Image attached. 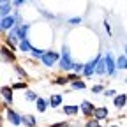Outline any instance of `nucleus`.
Instances as JSON below:
<instances>
[{
	"label": "nucleus",
	"mask_w": 127,
	"mask_h": 127,
	"mask_svg": "<svg viewBox=\"0 0 127 127\" xmlns=\"http://www.w3.org/2000/svg\"><path fill=\"white\" fill-rule=\"evenodd\" d=\"M106 88H104V85H101V83H97V85H92V88H90V92L92 94H102Z\"/></svg>",
	"instance_id": "c85d7f7f"
},
{
	"label": "nucleus",
	"mask_w": 127,
	"mask_h": 127,
	"mask_svg": "<svg viewBox=\"0 0 127 127\" xmlns=\"http://www.w3.org/2000/svg\"><path fill=\"white\" fill-rule=\"evenodd\" d=\"M62 113L67 117H76L78 113H81V106L79 104H64L62 106Z\"/></svg>",
	"instance_id": "9d476101"
},
{
	"label": "nucleus",
	"mask_w": 127,
	"mask_h": 127,
	"mask_svg": "<svg viewBox=\"0 0 127 127\" xmlns=\"http://www.w3.org/2000/svg\"><path fill=\"white\" fill-rule=\"evenodd\" d=\"M39 60H41V64H42L44 67L51 69V67L58 65V60H60V53H58V51H55V50H46V51L42 53V57H41Z\"/></svg>",
	"instance_id": "7ed1b4c3"
},
{
	"label": "nucleus",
	"mask_w": 127,
	"mask_h": 127,
	"mask_svg": "<svg viewBox=\"0 0 127 127\" xmlns=\"http://www.w3.org/2000/svg\"><path fill=\"white\" fill-rule=\"evenodd\" d=\"M124 53H125V55H127V44H125V46H124Z\"/></svg>",
	"instance_id": "e433bc0d"
},
{
	"label": "nucleus",
	"mask_w": 127,
	"mask_h": 127,
	"mask_svg": "<svg viewBox=\"0 0 127 127\" xmlns=\"http://www.w3.org/2000/svg\"><path fill=\"white\" fill-rule=\"evenodd\" d=\"M109 117V109L106 106H97L95 108V113H94V118H97V120H106Z\"/></svg>",
	"instance_id": "ddd939ff"
},
{
	"label": "nucleus",
	"mask_w": 127,
	"mask_h": 127,
	"mask_svg": "<svg viewBox=\"0 0 127 127\" xmlns=\"http://www.w3.org/2000/svg\"><path fill=\"white\" fill-rule=\"evenodd\" d=\"M4 118L11 124V125H14V127H21L23 125V115L21 113H18L14 108H4Z\"/></svg>",
	"instance_id": "20e7f679"
},
{
	"label": "nucleus",
	"mask_w": 127,
	"mask_h": 127,
	"mask_svg": "<svg viewBox=\"0 0 127 127\" xmlns=\"http://www.w3.org/2000/svg\"><path fill=\"white\" fill-rule=\"evenodd\" d=\"M101 57H102V53H97L94 58H90L88 62H85V69H83V76L85 78H92L95 74V69H97V64H99Z\"/></svg>",
	"instance_id": "0eeeda50"
},
{
	"label": "nucleus",
	"mask_w": 127,
	"mask_h": 127,
	"mask_svg": "<svg viewBox=\"0 0 127 127\" xmlns=\"http://www.w3.org/2000/svg\"><path fill=\"white\" fill-rule=\"evenodd\" d=\"M69 85H71V90H74V92H76V90H85V88H87V83L83 81L81 78L76 79V81H71Z\"/></svg>",
	"instance_id": "aec40b11"
},
{
	"label": "nucleus",
	"mask_w": 127,
	"mask_h": 127,
	"mask_svg": "<svg viewBox=\"0 0 127 127\" xmlns=\"http://www.w3.org/2000/svg\"><path fill=\"white\" fill-rule=\"evenodd\" d=\"M32 42H30V39H23V41H20V44H18V51H21V53H30L32 51Z\"/></svg>",
	"instance_id": "dca6fc26"
},
{
	"label": "nucleus",
	"mask_w": 127,
	"mask_h": 127,
	"mask_svg": "<svg viewBox=\"0 0 127 127\" xmlns=\"http://www.w3.org/2000/svg\"><path fill=\"white\" fill-rule=\"evenodd\" d=\"M71 81H69V78L67 76H57L55 79H53V85H60V87H65V85H69Z\"/></svg>",
	"instance_id": "5701e85b"
},
{
	"label": "nucleus",
	"mask_w": 127,
	"mask_h": 127,
	"mask_svg": "<svg viewBox=\"0 0 127 127\" xmlns=\"http://www.w3.org/2000/svg\"><path fill=\"white\" fill-rule=\"evenodd\" d=\"M67 78H69V81H76V79H79V74L74 72V71H71V72L67 74Z\"/></svg>",
	"instance_id": "72a5a7b5"
},
{
	"label": "nucleus",
	"mask_w": 127,
	"mask_h": 127,
	"mask_svg": "<svg viewBox=\"0 0 127 127\" xmlns=\"http://www.w3.org/2000/svg\"><path fill=\"white\" fill-rule=\"evenodd\" d=\"M48 108H50V99L41 97V95H39V99L35 101V109L39 111V113H46Z\"/></svg>",
	"instance_id": "f8f14e48"
},
{
	"label": "nucleus",
	"mask_w": 127,
	"mask_h": 127,
	"mask_svg": "<svg viewBox=\"0 0 127 127\" xmlns=\"http://www.w3.org/2000/svg\"><path fill=\"white\" fill-rule=\"evenodd\" d=\"M83 127H104V125H101V120H97V118L92 117V120H87Z\"/></svg>",
	"instance_id": "a878e982"
},
{
	"label": "nucleus",
	"mask_w": 127,
	"mask_h": 127,
	"mask_svg": "<svg viewBox=\"0 0 127 127\" xmlns=\"http://www.w3.org/2000/svg\"><path fill=\"white\" fill-rule=\"evenodd\" d=\"M109 127H118V125H109Z\"/></svg>",
	"instance_id": "4c0bfd02"
},
{
	"label": "nucleus",
	"mask_w": 127,
	"mask_h": 127,
	"mask_svg": "<svg viewBox=\"0 0 127 127\" xmlns=\"http://www.w3.org/2000/svg\"><path fill=\"white\" fill-rule=\"evenodd\" d=\"M0 95H2V99H4V102L5 104H12V101H14V88L12 87H7V85H2V88H0Z\"/></svg>",
	"instance_id": "1a4fd4ad"
},
{
	"label": "nucleus",
	"mask_w": 127,
	"mask_h": 127,
	"mask_svg": "<svg viewBox=\"0 0 127 127\" xmlns=\"http://www.w3.org/2000/svg\"><path fill=\"white\" fill-rule=\"evenodd\" d=\"M74 64H76V60H74V57H72V53L69 50V46H62L60 60H58V69L62 72H71L72 67H74Z\"/></svg>",
	"instance_id": "f257e3e1"
},
{
	"label": "nucleus",
	"mask_w": 127,
	"mask_h": 127,
	"mask_svg": "<svg viewBox=\"0 0 127 127\" xmlns=\"http://www.w3.org/2000/svg\"><path fill=\"white\" fill-rule=\"evenodd\" d=\"M44 51H46V50H41V48H35V46H34V48H32V51H30L28 55H30L32 58H41Z\"/></svg>",
	"instance_id": "393cba45"
},
{
	"label": "nucleus",
	"mask_w": 127,
	"mask_h": 127,
	"mask_svg": "<svg viewBox=\"0 0 127 127\" xmlns=\"http://www.w3.org/2000/svg\"><path fill=\"white\" fill-rule=\"evenodd\" d=\"M27 2L28 0H12V5H14V9H21Z\"/></svg>",
	"instance_id": "473e14b6"
},
{
	"label": "nucleus",
	"mask_w": 127,
	"mask_h": 127,
	"mask_svg": "<svg viewBox=\"0 0 127 127\" xmlns=\"http://www.w3.org/2000/svg\"><path fill=\"white\" fill-rule=\"evenodd\" d=\"M0 55H2V64H11V65H14V64L18 62V57H16L14 50L9 48L5 42L2 44V48H0Z\"/></svg>",
	"instance_id": "39448f33"
},
{
	"label": "nucleus",
	"mask_w": 127,
	"mask_h": 127,
	"mask_svg": "<svg viewBox=\"0 0 127 127\" xmlns=\"http://www.w3.org/2000/svg\"><path fill=\"white\" fill-rule=\"evenodd\" d=\"M102 94H104V97H115V95H117L118 92H117L115 88H106Z\"/></svg>",
	"instance_id": "2f4dec72"
},
{
	"label": "nucleus",
	"mask_w": 127,
	"mask_h": 127,
	"mask_svg": "<svg viewBox=\"0 0 127 127\" xmlns=\"http://www.w3.org/2000/svg\"><path fill=\"white\" fill-rule=\"evenodd\" d=\"M79 106H81V115H83L85 118H92L94 113H95V108H97L94 102H90L88 99L81 101V102H79Z\"/></svg>",
	"instance_id": "6e6552de"
},
{
	"label": "nucleus",
	"mask_w": 127,
	"mask_h": 127,
	"mask_svg": "<svg viewBox=\"0 0 127 127\" xmlns=\"http://www.w3.org/2000/svg\"><path fill=\"white\" fill-rule=\"evenodd\" d=\"M102 25H104V28H106V32H108V35L111 37V28H109V23H108V21H104Z\"/></svg>",
	"instance_id": "f704fd0d"
},
{
	"label": "nucleus",
	"mask_w": 127,
	"mask_h": 127,
	"mask_svg": "<svg viewBox=\"0 0 127 127\" xmlns=\"http://www.w3.org/2000/svg\"><path fill=\"white\" fill-rule=\"evenodd\" d=\"M14 71H16V74H18V78H20V79H28V74H27V71H25L21 65L14 64Z\"/></svg>",
	"instance_id": "b1692460"
},
{
	"label": "nucleus",
	"mask_w": 127,
	"mask_h": 127,
	"mask_svg": "<svg viewBox=\"0 0 127 127\" xmlns=\"http://www.w3.org/2000/svg\"><path fill=\"white\" fill-rule=\"evenodd\" d=\"M48 127H72L69 122H65V120H62V122H55V124H50Z\"/></svg>",
	"instance_id": "7c9ffc66"
},
{
	"label": "nucleus",
	"mask_w": 127,
	"mask_h": 127,
	"mask_svg": "<svg viewBox=\"0 0 127 127\" xmlns=\"http://www.w3.org/2000/svg\"><path fill=\"white\" fill-rule=\"evenodd\" d=\"M95 74L97 76H108V71H106V60H104V55L101 57L99 64H97V69H95Z\"/></svg>",
	"instance_id": "f3484780"
},
{
	"label": "nucleus",
	"mask_w": 127,
	"mask_h": 127,
	"mask_svg": "<svg viewBox=\"0 0 127 127\" xmlns=\"http://www.w3.org/2000/svg\"><path fill=\"white\" fill-rule=\"evenodd\" d=\"M12 9H14L12 2H4V4H0V18H2V16L12 14Z\"/></svg>",
	"instance_id": "2eb2a0df"
},
{
	"label": "nucleus",
	"mask_w": 127,
	"mask_h": 127,
	"mask_svg": "<svg viewBox=\"0 0 127 127\" xmlns=\"http://www.w3.org/2000/svg\"><path fill=\"white\" fill-rule=\"evenodd\" d=\"M18 23H23V21H21L20 12H18V11H14L12 14H9V16H2V18H0V30H2V34H7V32H9L11 28H14Z\"/></svg>",
	"instance_id": "f03ea898"
},
{
	"label": "nucleus",
	"mask_w": 127,
	"mask_h": 127,
	"mask_svg": "<svg viewBox=\"0 0 127 127\" xmlns=\"http://www.w3.org/2000/svg\"><path fill=\"white\" fill-rule=\"evenodd\" d=\"M37 99H39V95H37L34 90H30V88L25 90V101H27V102H35Z\"/></svg>",
	"instance_id": "412c9836"
},
{
	"label": "nucleus",
	"mask_w": 127,
	"mask_h": 127,
	"mask_svg": "<svg viewBox=\"0 0 127 127\" xmlns=\"http://www.w3.org/2000/svg\"><path fill=\"white\" fill-rule=\"evenodd\" d=\"M83 69H85V64H81V62H76L74 67H72V71L78 72V74H83Z\"/></svg>",
	"instance_id": "c756f323"
},
{
	"label": "nucleus",
	"mask_w": 127,
	"mask_h": 127,
	"mask_svg": "<svg viewBox=\"0 0 127 127\" xmlns=\"http://www.w3.org/2000/svg\"><path fill=\"white\" fill-rule=\"evenodd\" d=\"M11 87L14 90H27L28 88V83H27V79H18V81H14Z\"/></svg>",
	"instance_id": "4be33fe9"
},
{
	"label": "nucleus",
	"mask_w": 127,
	"mask_h": 127,
	"mask_svg": "<svg viewBox=\"0 0 127 127\" xmlns=\"http://www.w3.org/2000/svg\"><path fill=\"white\" fill-rule=\"evenodd\" d=\"M39 12L44 16L46 20H57V16L53 14V12H50V11H46V9H42V7H39Z\"/></svg>",
	"instance_id": "cd10ccee"
},
{
	"label": "nucleus",
	"mask_w": 127,
	"mask_h": 127,
	"mask_svg": "<svg viewBox=\"0 0 127 127\" xmlns=\"http://www.w3.org/2000/svg\"><path fill=\"white\" fill-rule=\"evenodd\" d=\"M23 127H37V118L34 115H23Z\"/></svg>",
	"instance_id": "a211bd4d"
},
{
	"label": "nucleus",
	"mask_w": 127,
	"mask_h": 127,
	"mask_svg": "<svg viewBox=\"0 0 127 127\" xmlns=\"http://www.w3.org/2000/svg\"><path fill=\"white\" fill-rule=\"evenodd\" d=\"M104 60H106V71H108V76H117V57L113 55V51H106L104 53Z\"/></svg>",
	"instance_id": "423d86ee"
},
{
	"label": "nucleus",
	"mask_w": 127,
	"mask_h": 127,
	"mask_svg": "<svg viewBox=\"0 0 127 127\" xmlns=\"http://www.w3.org/2000/svg\"><path fill=\"white\" fill-rule=\"evenodd\" d=\"M28 2H32V0H28Z\"/></svg>",
	"instance_id": "ea45409f"
},
{
	"label": "nucleus",
	"mask_w": 127,
	"mask_h": 127,
	"mask_svg": "<svg viewBox=\"0 0 127 127\" xmlns=\"http://www.w3.org/2000/svg\"><path fill=\"white\" fill-rule=\"evenodd\" d=\"M81 21H83L81 16H72V18H69V20H67V25L76 27V25H81Z\"/></svg>",
	"instance_id": "bb28decb"
},
{
	"label": "nucleus",
	"mask_w": 127,
	"mask_h": 127,
	"mask_svg": "<svg viewBox=\"0 0 127 127\" xmlns=\"http://www.w3.org/2000/svg\"><path fill=\"white\" fill-rule=\"evenodd\" d=\"M113 106L117 109H122L127 106V94H117L113 97Z\"/></svg>",
	"instance_id": "9b49d317"
},
{
	"label": "nucleus",
	"mask_w": 127,
	"mask_h": 127,
	"mask_svg": "<svg viewBox=\"0 0 127 127\" xmlns=\"http://www.w3.org/2000/svg\"><path fill=\"white\" fill-rule=\"evenodd\" d=\"M117 67H118V71H127V55L125 53L117 57Z\"/></svg>",
	"instance_id": "6ab92c4d"
},
{
	"label": "nucleus",
	"mask_w": 127,
	"mask_h": 127,
	"mask_svg": "<svg viewBox=\"0 0 127 127\" xmlns=\"http://www.w3.org/2000/svg\"><path fill=\"white\" fill-rule=\"evenodd\" d=\"M64 102V95L62 94H51L50 95V108H58Z\"/></svg>",
	"instance_id": "4468645a"
},
{
	"label": "nucleus",
	"mask_w": 127,
	"mask_h": 127,
	"mask_svg": "<svg viewBox=\"0 0 127 127\" xmlns=\"http://www.w3.org/2000/svg\"><path fill=\"white\" fill-rule=\"evenodd\" d=\"M4 2H12V0H0V4H4Z\"/></svg>",
	"instance_id": "c9c22d12"
},
{
	"label": "nucleus",
	"mask_w": 127,
	"mask_h": 127,
	"mask_svg": "<svg viewBox=\"0 0 127 127\" xmlns=\"http://www.w3.org/2000/svg\"><path fill=\"white\" fill-rule=\"evenodd\" d=\"M124 81H125V83H127V78H125V79H124Z\"/></svg>",
	"instance_id": "58836bf2"
}]
</instances>
